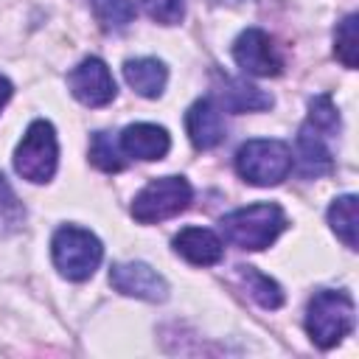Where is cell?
<instances>
[{
    "instance_id": "obj_18",
    "label": "cell",
    "mask_w": 359,
    "mask_h": 359,
    "mask_svg": "<svg viewBox=\"0 0 359 359\" xmlns=\"http://www.w3.org/2000/svg\"><path fill=\"white\" fill-rule=\"evenodd\" d=\"M123 157H126V154L121 151L118 140L109 137V132H95V135H93V143H90V163H93L95 168H101V171H107V174H115V171H121V168L126 165Z\"/></svg>"
},
{
    "instance_id": "obj_3",
    "label": "cell",
    "mask_w": 359,
    "mask_h": 359,
    "mask_svg": "<svg viewBox=\"0 0 359 359\" xmlns=\"http://www.w3.org/2000/svg\"><path fill=\"white\" fill-rule=\"evenodd\" d=\"M294 165L292 149L275 137H252L236 151V171L250 185H278L289 177Z\"/></svg>"
},
{
    "instance_id": "obj_9",
    "label": "cell",
    "mask_w": 359,
    "mask_h": 359,
    "mask_svg": "<svg viewBox=\"0 0 359 359\" xmlns=\"http://www.w3.org/2000/svg\"><path fill=\"white\" fill-rule=\"evenodd\" d=\"M233 59L250 76H278L283 70V59L272 42V36L261 28H247L236 36Z\"/></svg>"
},
{
    "instance_id": "obj_4",
    "label": "cell",
    "mask_w": 359,
    "mask_h": 359,
    "mask_svg": "<svg viewBox=\"0 0 359 359\" xmlns=\"http://www.w3.org/2000/svg\"><path fill=\"white\" fill-rule=\"evenodd\" d=\"M50 255H53L56 269L67 280H87L98 269V264L104 258V247L95 233H90L79 224H62L53 233Z\"/></svg>"
},
{
    "instance_id": "obj_5",
    "label": "cell",
    "mask_w": 359,
    "mask_h": 359,
    "mask_svg": "<svg viewBox=\"0 0 359 359\" xmlns=\"http://www.w3.org/2000/svg\"><path fill=\"white\" fill-rule=\"evenodd\" d=\"M56 165H59V140H56V129L50 121L45 118H36L22 140L17 143V151H14V171L34 182V185H42L48 182L53 174H56Z\"/></svg>"
},
{
    "instance_id": "obj_11",
    "label": "cell",
    "mask_w": 359,
    "mask_h": 359,
    "mask_svg": "<svg viewBox=\"0 0 359 359\" xmlns=\"http://www.w3.org/2000/svg\"><path fill=\"white\" fill-rule=\"evenodd\" d=\"M118 146L132 160H163L171 149V137L157 123H132L118 135Z\"/></svg>"
},
{
    "instance_id": "obj_1",
    "label": "cell",
    "mask_w": 359,
    "mask_h": 359,
    "mask_svg": "<svg viewBox=\"0 0 359 359\" xmlns=\"http://www.w3.org/2000/svg\"><path fill=\"white\" fill-rule=\"evenodd\" d=\"M222 236L238 250H266L286 227V213L275 202H255L222 219Z\"/></svg>"
},
{
    "instance_id": "obj_10",
    "label": "cell",
    "mask_w": 359,
    "mask_h": 359,
    "mask_svg": "<svg viewBox=\"0 0 359 359\" xmlns=\"http://www.w3.org/2000/svg\"><path fill=\"white\" fill-rule=\"evenodd\" d=\"M185 129H188L191 143L199 151L216 149L224 140V135H227L222 109L216 107L213 98H199V101H194L188 107V112H185Z\"/></svg>"
},
{
    "instance_id": "obj_21",
    "label": "cell",
    "mask_w": 359,
    "mask_h": 359,
    "mask_svg": "<svg viewBox=\"0 0 359 359\" xmlns=\"http://www.w3.org/2000/svg\"><path fill=\"white\" fill-rule=\"evenodd\" d=\"M22 222H25V208L11 191V185L6 182V177L0 174V238L17 233Z\"/></svg>"
},
{
    "instance_id": "obj_6",
    "label": "cell",
    "mask_w": 359,
    "mask_h": 359,
    "mask_svg": "<svg viewBox=\"0 0 359 359\" xmlns=\"http://www.w3.org/2000/svg\"><path fill=\"white\" fill-rule=\"evenodd\" d=\"M191 182L185 177H157L149 185H143L132 199V219L140 224H154L163 219H171L182 213L191 205Z\"/></svg>"
},
{
    "instance_id": "obj_17",
    "label": "cell",
    "mask_w": 359,
    "mask_h": 359,
    "mask_svg": "<svg viewBox=\"0 0 359 359\" xmlns=\"http://www.w3.org/2000/svg\"><path fill=\"white\" fill-rule=\"evenodd\" d=\"M328 224L342 238V244L348 250H356V196L353 194L337 196L331 202V208H328Z\"/></svg>"
},
{
    "instance_id": "obj_23",
    "label": "cell",
    "mask_w": 359,
    "mask_h": 359,
    "mask_svg": "<svg viewBox=\"0 0 359 359\" xmlns=\"http://www.w3.org/2000/svg\"><path fill=\"white\" fill-rule=\"evenodd\" d=\"M11 93H14V87H11V81H8L6 76H0V112H3V107L8 104V98H11Z\"/></svg>"
},
{
    "instance_id": "obj_15",
    "label": "cell",
    "mask_w": 359,
    "mask_h": 359,
    "mask_svg": "<svg viewBox=\"0 0 359 359\" xmlns=\"http://www.w3.org/2000/svg\"><path fill=\"white\" fill-rule=\"evenodd\" d=\"M219 98H222L224 109H230V112H258V109L272 107V95L244 79H224Z\"/></svg>"
},
{
    "instance_id": "obj_22",
    "label": "cell",
    "mask_w": 359,
    "mask_h": 359,
    "mask_svg": "<svg viewBox=\"0 0 359 359\" xmlns=\"http://www.w3.org/2000/svg\"><path fill=\"white\" fill-rule=\"evenodd\" d=\"M140 3H143L146 14L163 25H174L185 14V0H140Z\"/></svg>"
},
{
    "instance_id": "obj_7",
    "label": "cell",
    "mask_w": 359,
    "mask_h": 359,
    "mask_svg": "<svg viewBox=\"0 0 359 359\" xmlns=\"http://www.w3.org/2000/svg\"><path fill=\"white\" fill-rule=\"evenodd\" d=\"M67 87L84 107H107L115 98V79L104 59L87 56L67 73Z\"/></svg>"
},
{
    "instance_id": "obj_8",
    "label": "cell",
    "mask_w": 359,
    "mask_h": 359,
    "mask_svg": "<svg viewBox=\"0 0 359 359\" xmlns=\"http://www.w3.org/2000/svg\"><path fill=\"white\" fill-rule=\"evenodd\" d=\"M109 283H112L115 292H121L126 297L149 300V303H163L168 297L165 278L154 266H149L143 261H121V264H112Z\"/></svg>"
},
{
    "instance_id": "obj_14",
    "label": "cell",
    "mask_w": 359,
    "mask_h": 359,
    "mask_svg": "<svg viewBox=\"0 0 359 359\" xmlns=\"http://www.w3.org/2000/svg\"><path fill=\"white\" fill-rule=\"evenodd\" d=\"M123 79L126 84L143 95V98H157L163 95L165 90V81H168V70L160 59H151V56H140V59H129L123 65Z\"/></svg>"
},
{
    "instance_id": "obj_12",
    "label": "cell",
    "mask_w": 359,
    "mask_h": 359,
    "mask_svg": "<svg viewBox=\"0 0 359 359\" xmlns=\"http://www.w3.org/2000/svg\"><path fill=\"white\" fill-rule=\"evenodd\" d=\"M328 132L317 129L314 123H303L300 132H297V168L303 177H323L334 168V157H331V149H328Z\"/></svg>"
},
{
    "instance_id": "obj_24",
    "label": "cell",
    "mask_w": 359,
    "mask_h": 359,
    "mask_svg": "<svg viewBox=\"0 0 359 359\" xmlns=\"http://www.w3.org/2000/svg\"><path fill=\"white\" fill-rule=\"evenodd\" d=\"M219 3H227V6H238V3H250V0H219Z\"/></svg>"
},
{
    "instance_id": "obj_19",
    "label": "cell",
    "mask_w": 359,
    "mask_h": 359,
    "mask_svg": "<svg viewBox=\"0 0 359 359\" xmlns=\"http://www.w3.org/2000/svg\"><path fill=\"white\" fill-rule=\"evenodd\" d=\"M90 8L104 31H121L135 20V6L129 0H90Z\"/></svg>"
},
{
    "instance_id": "obj_20",
    "label": "cell",
    "mask_w": 359,
    "mask_h": 359,
    "mask_svg": "<svg viewBox=\"0 0 359 359\" xmlns=\"http://www.w3.org/2000/svg\"><path fill=\"white\" fill-rule=\"evenodd\" d=\"M334 53H337V59L348 67V70H353L356 65H359V36H356V14H348L339 25H337V31H334Z\"/></svg>"
},
{
    "instance_id": "obj_16",
    "label": "cell",
    "mask_w": 359,
    "mask_h": 359,
    "mask_svg": "<svg viewBox=\"0 0 359 359\" xmlns=\"http://www.w3.org/2000/svg\"><path fill=\"white\" fill-rule=\"evenodd\" d=\"M238 275L250 292V297L261 306V309H280L283 306V289L278 286V280H272L269 275L258 272L255 266H238Z\"/></svg>"
},
{
    "instance_id": "obj_2",
    "label": "cell",
    "mask_w": 359,
    "mask_h": 359,
    "mask_svg": "<svg viewBox=\"0 0 359 359\" xmlns=\"http://www.w3.org/2000/svg\"><path fill=\"white\" fill-rule=\"evenodd\" d=\"M356 325L353 297L342 289H323L309 300L306 309V331L311 342L323 351L342 342Z\"/></svg>"
},
{
    "instance_id": "obj_13",
    "label": "cell",
    "mask_w": 359,
    "mask_h": 359,
    "mask_svg": "<svg viewBox=\"0 0 359 359\" xmlns=\"http://www.w3.org/2000/svg\"><path fill=\"white\" fill-rule=\"evenodd\" d=\"M174 250L194 266H213L224 255L222 238L208 227H182L174 236Z\"/></svg>"
}]
</instances>
